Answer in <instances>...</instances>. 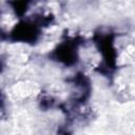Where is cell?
<instances>
[{
  "instance_id": "obj_2",
  "label": "cell",
  "mask_w": 135,
  "mask_h": 135,
  "mask_svg": "<svg viewBox=\"0 0 135 135\" xmlns=\"http://www.w3.org/2000/svg\"><path fill=\"white\" fill-rule=\"evenodd\" d=\"M54 56L58 61L64 62L65 64L74 63L77 58V43H74V41L63 42L57 50H55Z\"/></svg>"
},
{
  "instance_id": "obj_1",
  "label": "cell",
  "mask_w": 135,
  "mask_h": 135,
  "mask_svg": "<svg viewBox=\"0 0 135 135\" xmlns=\"http://www.w3.org/2000/svg\"><path fill=\"white\" fill-rule=\"evenodd\" d=\"M40 24L41 23L38 21L22 22L14 28V31L12 32V36L14 37L15 40H20L25 42L35 41L37 39V36L39 35Z\"/></svg>"
}]
</instances>
